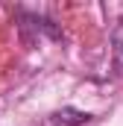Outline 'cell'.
Listing matches in <instances>:
<instances>
[{
    "instance_id": "2",
    "label": "cell",
    "mask_w": 123,
    "mask_h": 126,
    "mask_svg": "<svg viewBox=\"0 0 123 126\" xmlns=\"http://www.w3.org/2000/svg\"><path fill=\"white\" fill-rule=\"evenodd\" d=\"M111 47H114V59H117V64H123V18L114 24V30H111Z\"/></svg>"
},
{
    "instance_id": "1",
    "label": "cell",
    "mask_w": 123,
    "mask_h": 126,
    "mask_svg": "<svg viewBox=\"0 0 123 126\" xmlns=\"http://www.w3.org/2000/svg\"><path fill=\"white\" fill-rule=\"evenodd\" d=\"M91 120L88 111H79V109H59L50 114V126H85Z\"/></svg>"
}]
</instances>
